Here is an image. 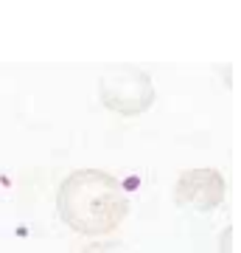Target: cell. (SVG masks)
Returning a JSON list of instances; mask_svg holds the SVG:
<instances>
[{
  "label": "cell",
  "mask_w": 241,
  "mask_h": 253,
  "mask_svg": "<svg viewBox=\"0 0 241 253\" xmlns=\"http://www.w3.org/2000/svg\"><path fill=\"white\" fill-rule=\"evenodd\" d=\"M81 253H129V248L124 242H93Z\"/></svg>",
  "instance_id": "cell-4"
},
{
  "label": "cell",
  "mask_w": 241,
  "mask_h": 253,
  "mask_svg": "<svg viewBox=\"0 0 241 253\" xmlns=\"http://www.w3.org/2000/svg\"><path fill=\"white\" fill-rule=\"evenodd\" d=\"M101 104L118 116H140L152 107L154 84L138 68H118L99 79Z\"/></svg>",
  "instance_id": "cell-2"
},
{
  "label": "cell",
  "mask_w": 241,
  "mask_h": 253,
  "mask_svg": "<svg viewBox=\"0 0 241 253\" xmlns=\"http://www.w3.org/2000/svg\"><path fill=\"white\" fill-rule=\"evenodd\" d=\"M56 211L81 236L112 234L129 214V200L118 177L101 169L70 172L56 191Z\"/></svg>",
  "instance_id": "cell-1"
},
{
  "label": "cell",
  "mask_w": 241,
  "mask_h": 253,
  "mask_svg": "<svg viewBox=\"0 0 241 253\" xmlns=\"http://www.w3.org/2000/svg\"><path fill=\"white\" fill-rule=\"evenodd\" d=\"M224 177L216 169H191L182 172L174 189L177 206H191L199 211H213L224 200Z\"/></svg>",
  "instance_id": "cell-3"
}]
</instances>
